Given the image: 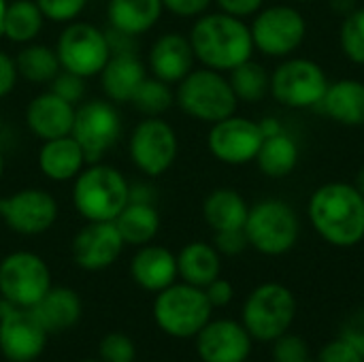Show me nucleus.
<instances>
[{"mask_svg": "<svg viewBox=\"0 0 364 362\" xmlns=\"http://www.w3.org/2000/svg\"><path fill=\"white\" fill-rule=\"evenodd\" d=\"M307 220L333 247H356L364 241V196L350 181H328L307 201Z\"/></svg>", "mask_w": 364, "mask_h": 362, "instance_id": "1", "label": "nucleus"}, {"mask_svg": "<svg viewBox=\"0 0 364 362\" xmlns=\"http://www.w3.org/2000/svg\"><path fill=\"white\" fill-rule=\"evenodd\" d=\"M188 36L196 62L220 73H230L252 60L256 51L250 23L222 11H207L196 17Z\"/></svg>", "mask_w": 364, "mask_h": 362, "instance_id": "2", "label": "nucleus"}, {"mask_svg": "<svg viewBox=\"0 0 364 362\" xmlns=\"http://www.w3.org/2000/svg\"><path fill=\"white\" fill-rule=\"evenodd\" d=\"M126 175L107 162H90L73 179V207L85 222H113L128 205Z\"/></svg>", "mask_w": 364, "mask_h": 362, "instance_id": "3", "label": "nucleus"}, {"mask_svg": "<svg viewBox=\"0 0 364 362\" xmlns=\"http://www.w3.org/2000/svg\"><path fill=\"white\" fill-rule=\"evenodd\" d=\"M175 105L188 117L209 126L235 115L239 109V100L230 87L228 75L207 66H194L177 83Z\"/></svg>", "mask_w": 364, "mask_h": 362, "instance_id": "4", "label": "nucleus"}, {"mask_svg": "<svg viewBox=\"0 0 364 362\" xmlns=\"http://www.w3.org/2000/svg\"><path fill=\"white\" fill-rule=\"evenodd\" d=\"M243 230L252 250L277 258L296 247L301 239V218L288 201L262 198L250 205Z\"/></svg>", "mask_w": 364, "mask_h": 362, "instance_id": "5", "label": "nucleus"}, {"mask_svg": "<svg viewBox=\"0 0 364 362\" xmlns=\"http://www.w3.org/2000/svg\"><path fill=\"white\" fill-rule=\"evenodd\" d=\"M299 303L294 292L279 282H264L256 286L241 309V324L254 341L273 344L294 324Z\"/></svg>", "mask_w": 364, "mask_h": 362, "instance_id": "6", "label": "nucleus"}, {"mask_svg": "<svg viewBox=\"0 0 364 362\" xmlns=\"http://www.w3.org/2000/svg\"><path fill=\"white\" fill-rule=\"evenodd\" d=\"M151 314L164 335L173 339H194L211 320L213 307L203 288L175 282L156 294Z\"/></svg>", "mask_w": 364, "mask_h": 362, "instance_id": "7", "label": "nucleus"}, {"mask_svg": "<svg viewBox=\"0 0 364 362\" xmlns=\"http://www.w3.org/2000/svg\"><path fill=\"white\" fill-rule=\"evenodd\" d=\"M254 49L267 58H290L307 38V19L292 4H264L250 21Z\"/></svg>", "mask_w": 364, "mask_h": 362, "instance_id": "8", "label": "nucleus"}, {"mask_svg": "<svg viewBox=\"0 0 364 362\" xmlns=\"http://www.w3.org/2000/svg\"><path fill=\"white\" fill-rule=\"evenodd\" d=\"M328 83L322 64L309 58L290 55L271 73V96L288 109H316Z\"/></svg>", "mask_w": 364, "mask_h": 362, "instance_id": "9", "label": "nucleus"}, {"mask_svg": "<svg viewBox=\"0 0 364 362\" xmlns=\"http://www.w3.org/2000/svg\"><path fill=\"white\" fill-rule=\"evenodd\" d=\"M179 156V137L164 117H143L128 137V158L147 179L171 171Z\"/></svg>", "mask_w": 364, "mask_h": 362, "instance_id": "10", "label": "nucleus"}, {"mask_svg": "<svg viewBox=\"0 0 364 362\" xmlns=\"http://www.w3.org/2000/svg\"><path fill=\"white\" fill-rule=\"evenodd\" d=\"M51 286V271L38 254L17 250L0 260V297L15 307H34Z\"/></svg>", "mask_w": 364, "mask_h": 362, "instance_id": "11", "label": "nucleus"}, {"mask_svg": "<svg viewBox=\"0 0 364 362\" xmlns=\"http://www.w3.org/2000/svg\"><path fill=\"white\" fill-rule=\"evenodd\" d=\"M85 151V160L100 162L122 137V115L115 102L109 98L83 100L75 109V122L70 132Z\"/></svg>", "mask_w": 364, "mask_h": 362, "instance_id": "12", "label": "nucleus"}, {"mask_svg": "<svg viewBox=\"0 0 364 362\" xmlns=\"http://www.w3.org/2000/svg\"><path fill=\"white\" fill-rule=\"evenodd\" d=\"M55 53L64 70L77 73L85 79L98 77L111 58L107 32L87 21H70L58 36Z\"/></svg>", "mask_w": 364, "mask_h": 362, "instance_id": "13", "label": "nucleus"}, {"mask_svg": "<svg viewBox=\"0 0 364 362\" xmlns=\"http://www.w3.org/2000/svg\"><path fill=\"white\" fill-rule=\"evenodd\" d=\"M58 215L60 207L55 196L43 188H21L0 198L2 224L21 237L47 233L58 222Z\"/></svg>", "mask_w": 364, "mask_h": 362, "instance_id": "14", "label": "nucleus"}, {"mask_svg": "<svg viewBox=\"0 0 364 362\" xmlns=\"http://www.w3.org/2000/svg\"><path fill=\"white\" fill-rule=\"evenodd\" d=\"M49 333L32 309L15 307L0 297V352L11 362H34L47 348Z\"/></svg>", "mask_w": 364, "mask_h": 362, "instance_id": "15", "label": "nucleus"}, {"mask_svg": "<svg viewBox=\"0 0 364 362\" xmlns=\"http://www.w3.org/2000/svg\"><path fill=\"white\" fill-rule=\"evenodd\" d=\"M264 137L260 132L258 119L243 115H230L222 122L211 124L207 134L209 154L228 166H243L256 160Z\"/></svg>", "mask_w": 364, "mask_h": 362, "instance_id": "16", "label": "nucleus"}, {"mask_svg": "<svg viewBox=\"0 0 364 362\" xmlns=\"http://www.w3.org/2000/svg\"><path fill=\"white\" fill-rule=\"evenodd\" d=\"M124 247L126 243L115 222H87L73 237L70 254L79 269L96 273L113 267Z\"/></svg>", "mask_w": 364, "mask_h": 362, "instance_id": "17", "label": "nucleus"}, {"mask_svg": "<svg viewBox=\"0 0 364 362\" xmlns=\"http://www.w3.org/2000/svg\"><path fill=\"white\" fill-rule=\"evenodd\" d=\"M196 354L203 362H247L254 339L237 320H209L194 337Z\"/></svg>", "mask_w": 364, "mask_h": 362, "instance_id": "18", "label": "nucleus"}, {"mask_svg": "<svg viewBox=\"0 0 364 362\" xmlns=\"http://www.w3.org/2000/svg\"><path fill=\"white\" fill-rule=\"evenodd\" d=\"M194 49L188 34L181 32H164L160 34L147 53V70L149 75L177 85L192 68H194Z\"/></svg>", "mask_w": 364, "mask_h": 362, "instance_id": "19", "label": "nucleus"}, {"mask_svg": "<svg viewBox=\"0 0 364 362\" xmlns=\"http://www.w3.org/2000/svg\"><path fill=\"white\" fill-rule=\"evenodd\" d=\"M75 105L62 100L51 90L36 94L23 113L28 130L43 143L49 139H60L73 132L75 122Z\"/></svg>", "mask_w": 364, "mask_h": 362, "instance_id": "20", "label": "nucleus"}, {"mask_svg": "<svg viewBox=\"0 0 364 362\" xmlns=\"http://www.w3.org/2000/svg\"><path fill=\"white\" fill-rule=\"evenodd\" d=\"M130 277L145 292L158 294L179 280L177 254L156 243L141 245L130 260Z\"/></svg>", "mask_w": 364, "mask_h": 362, "instance_id": "21", "label": "nucleus"}, {"mask_svg": "<svg viewBox=\"0 0 364 362\" xmlns=\"http://www.w3.org/2000/svg\"><path fill=\"white\" fill-rule=\"evenodd\" d=\"M149 75L145 60L136 51L111 53L105 68L100 70V87L105 96L115 105H130L139 85Z\"/></svg>", "mask_w": 364, "mask_h": 362, "instance_id": "22", "label": "nucleus"}, {"mask_svg": "<svg viewBox=\"0 0 364 362\" xmlns=\"http://www.w3.org/2000/svg\"><path fill=\"white\" fill-rule=\"evenodd\" d=\"M316 109L339 126L360 128L364 126V81L354 77L331 81Z\"/></svg>", "mask_w": 364, "mask_h": 362, "instance_id": "23", "label": "nucleus"}, {"mask_svg": "<svg viewBox=\"0 0 364 362\" xmlns=\"http://www.w3.org/2000/svg\"><path fill=\"white\" fill-rule=\"evenodd\" d=\"M38 171L45 179L53 183L73 181L87 164L83 147L77 143L73 134L43 141L38 156H36Z\"/></svg>", "mask_w": 364, "mask_h": 362, "instance_id": "24", "label": "nucleus"}, {"mask_svg": "<svg viewBox=\"0 0 364 362\" xmlns=\"http://www.w3.org/2000/svg\"><path fill=\"white\" fill-rule=\"evenodd\" d=\"M30 309L38 318V322L45 326V331L51 335V333L73 329L81 320L83 303H81V297L73 288L51 286L45 292V297Z\"/></svg>", "mask_w": 364, "mask_h": 362, "instance_id": "25", "label": "nucleus"}, {"mask_svg": "<svg viewBox=\"0 0 364 362\" xmlns=\"http://www.w3.org/2000/svg\"><path fill=\"white\" fill-rule=\"evenodd\" d=\"M247 213L250 203L235 188H215L203 201V220L213 233L243 228Z\"/></svg>", "mask_w": 364, "mask_h": 362, "instance_id": "26", "label": "nucleus"}, {"mask_svg": "<svg viewBox=\"0 0 364 362\" xmlns=\"http://www.w3.org/2000/svg\"><path fill=\"white\" fill-rule=\"evenodd\" d=\"M162 0H109L107 19L109 28L130 36L147 34L162 17Z\"/></svg>", "mask_w": 364, "mask_h": 362, "instance_id": "27", "label": "nucleus"}, {"mask_svg": "<svg viewBox=\"0 0 364 362\" xmlns=\"http://www.w3.org/2000/svg\"><path fill=\"white\" fill-rule=\"evenodd\" d=\"M177 271L181 282L205 288L222 275V256L213 243L192 241L179 250Z\"/></svg>", "mask_w": 364, "mask_h": 362, "instance_id": "28", "label": "nucleus"}, {"mask_svg": "<svg viewBox=\"0 0 364 362\" xmlns=\"http://www.w3.org/2000/svg\"><path fill=\"white\" fill-rule=\"evenodd\" d=\"M299 160H301L299 141L288 130H284V132L262 141L260 151L254 162L264 177L286 179L296 171Z\"/></svg>", "mask_w": 364, "mask_h": 362, "instance_id": "29", "label": "nucleus"}, {"mask_svg": "<svg viewBox=\"0 0 364 362\" xmlns=\"http://www.w3.org/2000/svg\"><path fill=\"white\" fill-rule=\"evenodd\" d=\"M113 222H115L124 243L132 245V247L154 243V239L158 237L160 226H162L158 207L149 205V203H128Z\"/></svg>", "mask_w": 364, "mask_h": 362, "instance_id": "30", "label": "nucleus"}, {"mask_svg": "<svg viewBox=\"0 0 364 362\" xmlns=\"http://www.w3.org/2000/svg\"><path fill=\"white\" fill-rule=\"evenodd\" d=\"M45 15L38 9L36 0H9L2 36L13 45H28L38 38L45 26Z\"/></svg>", "mask_w": 364, "mask_h": 362, "instance_id": "31", "label": "nucleus"}, {"mask_svg": "<svg viewBox=\"0 0 364 362\" xmlns=\"http://www.w3.org/2000/svg\"><path fill=\"white\" fill-rule=\"evenodd\" d=\"M15 66L21 79H26L28 83H36V85H49L53 77L62 70L55 47H49L36 41L21 45V49L15 55Z\"/></svg>", "mask_w": 364, "mask_h": 362, "instance_id": "32", "label": "nucleus"}, {"mask_svg": "<svg viewBox=\"0 0 364 362\" xmlns=\"http://www.w3.org/2000/svg\"><path fill=\"white\" fill-rule=\"evenodd\" d=\"M228 81L239 102L256 105L271 94V73L254 58L232 68Z\"/></svg>", "mask_w": 364, "mask_h": 362, "instance_id": "33", "label": "nucleus"}, {"mask_svg": "<svg viewBox=\"0 0 364 362\" xmlns=\"http://www.w3.org/2000/svg\"><path fill=\"white\" fill-rule=\"evenodd\" d=\"M130 105L143 117H162L175 105V90L171 83L147 75L145 81L139 85L136 94L132 96Z\"/></svg>", "mask_w": 364, "mask_h": 362, "instance_id": "34", "label": "nucleus"}, {"mask_svg": "<svg viewBox=\"0 0 364 362\" xmlns=\"http://www.w3.org/2000/svg\"><path fill=\"white\" fill-rule=\"evenodd\" d=\"M339 47L346 60L364 66V6H356L343 17L339 28Z\"/></svg>", "mask_w": 364, "mask_h": 362, "instance_id": "35", "label": "nucleus"}, {"mask_svg": "<svg viewBox=\"0 0 364 362\" xmlns=\"http://www.w3.org/2000/svg\"><path fill=\"white\" fill-rule=\"evenodd\" d=\"M98 356L102 362H134L136 346L126 333H109L98 344Z\"/></svg>", "mask_w": 364, "mask_h": 362, "instance_id": "36", "label": "nucleus"}, {"mask_svg": "<svg viewBox=\"0 0 364 362\" xmlns=\"http://www.w3.org/2000/svg\"><path fill=\"white\" fill-rule=\"evenodd\" d=\"M47 21L53 23H70L81 17L87 6V0H36Z\"/></svg>", "mask_w": 364, "mask_h": 362, "instance_id": "37", "label": "nucleus"}, {"mask_svg": "<svg viewBox=\"0 0 364 362\" xmlns=\"http://www.w3.org/2000/svg\"><path fill=\"white\" fill-rule=\"evenodd\" d=\"M49 90L53 94H58L62 100L70 102V105H81L83 98H85V77L77 75V73H70V70H60L53 81L49 83Z\"/></svg>", "mask_w": 364, "mask_h": 362, "instance_id": "38", "label": "nucleus"}, {"mask_svg": "<svg viewBox=\"0 0 364 362\" xmlns=\"http://www.w3.org/2000/svg\"><path fill=\"white\" fill-rule=\"evenodd\" d=\"M273 362H303L309 358V346L301 335L284 333L273 341Z\"/></svg>", "mask_w": 364, "mask_h": 362, "instance_id": "39", "label": "nucleus"}, {"mask_svg": "<svg viewBox=\"0 0 364 362\" xmlns=\"http://www.w3.org/2000/svg\"><path fill=\"white\" fill-rule=\"evenodd\" d=\"M213 245L215 250L220 252V256H226V258H235V256H241L250 243H247V237H245V230L239 228V230H222V233H213Z\"/></svg>", "mask_w": 364, "mask_h": 362, "instance_id": "40", "label": "nucleus"}, {"mask_svg": "<svg viewBox=\"0 0 364 362\" xmlns=\"http://www.w3.org/2000/svg\"><path fill=\"white\" fill-rule=\"evenodd\" d=\"M316 362H364V356L350 344H346L341 337H337L320 350Z\"/></svg>", "mask_w": 364, "mask_h": 362, "instance_id": "41", "label": "nucleus"}, {"mask_svg": "<svg viewBox=\"0 0 364 362\" xmlns=\"http://www.w3.org/2000/svg\"><path fill=\"white\" fill-rule=\"evenodd\" d=\"M213 0H162L164 11L181 19H196L211 9Z\"/></svg>", "mask_w": 364, "mask_h": 362, "instance_id": "42", "label": "nucleus"}, {"mask_svg": "<svg viewBox=\"0 0 364 362\" xmlns=\"http://www.w3.org/2000/svg\"><path fill=\"white\" fill-rule=\"evenodd\" d=\"M339 337L364 356V309H358L346 318V322L341 324Z\"/></svg>", "mask_w": 364, "mask_h": 362, "instance_id": "43", "label": "nucleus"}, {"mask_svg": "<svg viewBox=\"0 0 364 362\" xmlns=\"http://www.w3.org/2000/svg\"><path fill=\"white\" fill-rule=\"evenodd\" d=\"M267 0H213V4L218 6V11L222 13H228L232 17H239V19H252L262 6H264Z\"/></svg>", "mask_w": 364, "mask_h": 362, "instance_id": "44", "label": "nucleus"}, {"mask_svg": "<svg viewBox=\"0 0 364 362\" xmlns=\"http://www.w3.org/2000/svg\"><path fill=\"white\" fill-rule=\"evenodd\" d=\"M203 290H205V294H207V299H209V303H211L213 309H224V307H228V305L232 303V299H235V288H232V284H230L228 280H224L222 275H220L218 280H213L209 286H205Z\"/></svg>", "mask_w": 364, "mask_h": 362, "instance_id": "45", "label": "nucleus"}, {"mask_svg": "<svg viewBox=\"0 0 364 362\" xmlns=\"http://www.w3.org/2000/svg\"><path fill=\"white\" fill-rule=\"evenodd\" d=\"M17 79L19 75H17L15 58L0 49V98H6L15 90Z\"/></svg>", "mask_w": 364, "mask_h": 362, "instance_id": "46", "label": "nucleus"}, {"mask_svg": "<svg viewBox=\"0 0 364 362\" xmlns=\"http://www.w3.org/2000/svg\"><path fill=\"white\" fill-rule=\"evenodd\" d=\"M156 198H158V192H156L151 181H147V179L130 181V186H128V203H149V205H156Z\"/></svg>", "mask_w": 364, "mask_h": 362, "instance_id": "47", "label": "nucleus"}, {"mask_svg": "<svg viewBox=\"0 0 364 362\" xmlns=\"http://www.w3.org/2000/svg\"><path fill=\"white\" fill-rule=\"evenodd\" d=\"M258 126H260V132H262L264 139L275 137V134H279V132L286 130L284 124H282V119H277L275 115H264V117H260V119H258Z\"/></svg>", "mask_w": 364, "mask_h": 362, "instance_id": "48", "label": "nucleus"}, {"mask_svg": "<svg viewBox=\"0 0 364 362\" xmlns=\"http://www.w3.org/2000/svg\"><path fill=\"white\" fill-rule=\"evenodd\" d=\"M328 6H331V11L333 13H337L341 19L346 17V15H350L358 4H356V0H328Z\"/></svg>", "mask_w": 364, "mask_h": 362, "instance_id": "49", "label": "nucleus"}, {"mask_svg": "<svg viewBox=\"0 0 364 362\" xmlns=\"http://www.w3.org/2000/svg\"><path fill=\"white\" fill-rule=\"evenodd\" d=\"M354 186L360 190V194L364 196V164L358 169V173H356V179H354Z\"/></svg>", "mask_w": 364, "mask_h": 362, "instance_id": "50", "label": "nucleus"}, {"mask_svg": "<svg viewBox=\"0 0 364 362\" xmlns=\"http://www.w3.org/2000/svg\"><path fill=\"white\" fill-rule=\"evenodd\" d=\"M9 0H0V36H2V23H4V13H6Z\"/></svg>", "mask_w": 364, "mask_h": 362, "instance_id": "51", "label": "nucleus"}, {"mask_svg": "<svg viewBox=\"0 0 364 362\" xmlns=\"http://www.w3.org/2000/svg\"><path fill=\"white\" fill-rule=\"evenodd\" d=\"M2 175H4V156H2V149H0V181H2Z\"/></svg>", "mask_w": 364, "mask_h": 362, "instance_id": "52", "label": "nucleus"}, {"mask_svg": "<svg viewBox=\"0 0 364 362\" xmlns=\"http://www.w3.org/2000/svg\"><path fill=\"white\" fill-rule=\"evenodd\" d=\"M294 2H314V0H294Z\"/></svg>", "mask_w": 364, "mask_h": 362, "instance_id": "53", "label": "nucleus"}, {"mask_svg": "<svg viewBox=\"0 0 364 362\" xmlns=\"http://www.w3.org/2000/svg\"><path fill=\"white\" fill-rule=\"evenodd\" d=\"M81 362H102V361H81Z\"/></svg>", "mask_w": 364, "mask_h": 362, "instance_id": "54", "label": "nucleus"}, {"mask_svg": "<svg viewBox=\"0 0 364 362\" xmlns=\"http://www.w3.org/2000/svg\"><path fill=\"white\" fill-rule=\"evenodd\" d=\"M303 362H314V361H309V358H307V361H303Z\"/></svg>", "mask_w": 364, "mask_h": 362, "instance_id": "55", "label": "nucleus"}, {"mask_svg": "<svg viewBox=\"0 0 364 362\" xmlns=\"http://www.w3.org/2000/svg\"><path fill=\"white\" fill-rule=\"evenodd\" d=\"M0 224H2V220H0Z\"/></svg>", "mask_w": 364, "mask_h": 362, "instance_id": "56", "label": "nucleus"}]
</instances>
